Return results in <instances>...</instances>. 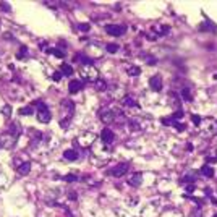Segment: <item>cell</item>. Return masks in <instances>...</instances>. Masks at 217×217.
<instances>
[{
	"mask_svg": "<svg viewBox=\"0 0 217 217\" xmlns=\"http://www.w3.org/2000/svg\"><path fill=\"white\" fill-rule=\"evenodd\" d=\"M33 105H36V108H38V118L41 123H49L52 120V115H50L47 105L42 100H36V102H33Z\"/></svg>",
	"mask_w": 217,
	"mask_h": 217,
	"instance_id": "6da1fadb",
	"label": "cell"
},
{
	"mask_svg": "<svg viewBox=\"0 0 217 217\" xmlns=\"http://www.w3.org/2000/svg\"><path fill=\"white\" fill-rule=\"evenodd\" d=\"M81 76H83V79H89V81H97L99 79V73H97V70L94 68V65L83 67L81 68Z\"/></svg>",
	"mask_w": 217,
	"mask_h": 217,
	"instance_id": "7a4b0ae2",
	"label": "cell"
},
{
	"mask_svg": "<svg viewBox=\"0 0 217 217\" xmlns=\"http://www.w3.org/2000/svg\"><path fill=\"white\" fill-rule=\"evenodd\" d=\"M125 31H126V28L122 26V24H107L105 26V33L108 36H113V38H120V36H123Z\"/></svg>",
	"mask_w": 217,
	"mask_h": 217,
	"instance_id": "3957f363",
	"label": "cell"
},
{
	"mask_svg": "<svg viewBox=\"0 0 217 217\" xmlns=\"http://www.w3.org/2000/svg\"><path fill=\"white\" fill-rule=\"evenodd\" d=\"M128 169H130V164H128V162H120V164H117V165H115V167L110 170V175L115 177V178H120V177L126 175Z\"/></svg>",
	"mask_w": 217,
	"mask_h": 217,
	"instance_id": "277c9868",
	"label": "cell"
},
{
	"mask_svg": "<svg viewBox=\"0 0 217 217\" xmlns=\"http://www.w3.org/2000/svg\"><path fill=\"white\" fill-rule=\"evenodd\" d=\"M115 115H117V112L112 110V108H100L99 110V117L104 123H112L115 120Z\"/></svg>",
	"mask_w": 217,
	"mask_h": 217,
	"instance_id": "5b68a950",
	"label": "cell"
},
{
	"mask_svg": "<svg viewBox=\"0 0 217 217\" xmlns=\"http://www.w3.org/2000/svg\"><path fill=\"white\" fill-rule=\"evenodd\" d=\"M149 86H151V89H153V91L161 92L162 91V78H161V75L151 76L149 78Z\"/></svg>",
	"mask_w": 217,
	"mask_h": 217,
	"instance_id": "8992f818",
	"label": "cell"
},
{
	"mask_svg": "<svg viewBox=\"0 0 217 217\" xmlns=\"http://www.w3.org/2000/svg\"><path fill=\"white\" fill-rule=\"evenodd\" d=\"M84 88V83L81 81V79H71L70 81V84H68V92L70 94H76V92H79Z\"/></svg>",
	"mask_w": 217,
	"mask_h": 217,
	"instance_id": "52a82bcc",
	"label": "cell"
},
{
	"mask_svg": "<svg viewBox=\"0 0 217 217\" xmlns=\"http://www.w3.org/2000/svg\"><path fill=\"white\" fill-rule=\"evenodd\" d=\"M100 140H102L104 144H110L113 141V131L108 128H104L102 131H100Z\"/></svg>",
	"mask_w": 217,
	"mask_h": 217,
	"instance_id": "ba28073f",
	"label": "cell"
},
{
	"mask_svg": "<svg viewBox=\"0 0 217 217\" xmlns=\"http://www.w3.org/2000/svg\"><path fill=\"white\" fill-rule=\"evenodd\" d=\"M73 60L78 62V63H81L83 67H88V65H92V63H94L92 59H89V57L84 55V54H76V55L73 57Z\"/></svg>",
	"mask_w": 217,
	"mask_h": 217,
	"instance_id": "9c48e42d",
	"label": "cell"
},
{
	"mask_svg": "<svg viewBox=\"0 0 217 217\" xmlns=\"http://www.w3.org/2000/svg\"><path fill=\"white\" fill-rule=\"evenodd\" d=\"M199 31H209V33H217V26L211 20H206L202 24H199Z\"/></svg>",
	"mask_w": 217,
	"mask_h": 217,
	"instance_id": "30bf717a",
	"label": "cell"
},
{
	"mask_svg": "<svg viewBox=\"0 0 217 217\" xmlns=\"http://www.w3.org/2000/svg\"><path fill=\"white\" fill-rule=\"evenodd\" d=\"M63 157L67 159V161H78V151L67 149V151H63Z\"/></svg>",
	"mask_w": 217,
	"mask_h": 217,
	"instance_id": "8fae6325",
	"label": "cell"
},
{
	"mask_svg": "<svg viewBox=\"0 0 217 217\" xmlns=\"http://www.w3.org/2000/svg\"><path fill=\"white\" fill-rule=\"evenodd\" d=\"M141 182H143V175H141L140 172H136L135 175L130 177V185H131V186H140Z\"/></svg>",
	"mask_w": 217,
	"mask_h": 217,
	"instance_id": "7c38bea8",
	"label": "cell"
},
{
	"mask_svg": "<svg viewBox=\"0 0 217 217\" xmlns=\"http://www.w3.org/2000/svg\"><path fill=\"white\" fill-rule=\"evenodd\" d=\"M201 175H204L207 178H212L214 177V170H212L211 165H202L201 167Z\"/></svg>",
	"mask_w": 217,
	"mask_h": 217,
	"instance_id": "4fadbf2b",
	"label": "cell"
},
{
	"mask_svg": "<svg viewBox=\"0 0 217 217\" xmlns=\"http://www.w3.org/2000/svg\"><path fill=\"white\" fill-rule=\"evenodd\" d=\"M60 71H62L63 76H71V75H73V67L68 65V63H63L60 67Z\"/></svg>",
	"mask_w": 217,
	"mask_h": 217,
	"instance_id": "5bb4252c",
	"label": "cell"
},
{
	"mask_svg": "<svg viewBox=\"0 0 217 217\" xmlns=\"http://www.w3.org/2000/svg\"><path fill=\"white\" fill-rule=\"evenodd\" d=\"M29 170H31V164L29 162H23L18 167V173L20 175H28V173H29Z\"/></svg>",
	"mask_w": 217,
	"mask_h": 217,
	"instance_id": "9a60e30c",
	"label": "cell"
},
{
	"mask_svg": "<svg viewBox=\"0 0 217 217\" xmlns=\"http://www.w3.org/2000/svg\"><path fill=\"white\" fill-rule=\"evenodd\" d=\"M126 73L130 76H138V75H141V68L135 67V65H130V67H126Z\"/></svg>",
	"mask_w": 217,
	"mask_h": 217,
	"instance_id": "2e32d148",
	"label": "cell"
},
{
	"mask_svg": "<svg viewBox=\"0 0 217 217\" xmlns=\"http://www.w3.org/2000/svg\"><path fill=\"white\" fill-rule=\"evenodd\" d=\"M47 54H52L55 57H59V59H63V57H65V52L60 50V49H47Z\"/></svg>",
	"mask_w": 217,
	"mask_h": 217,
	"instance_id": "e0dca14e",
	"label": "cell"
},
{
	"mask_svg": "<svg viewBox=\"0 0 217 217\" xmlns=\"http://www.w3.org/2000/svg\"><path fill=\"white\" fill-rule=\"evenodd\" d=\"M123 105H126V107H136L138 104H136V100H135L133 97L125 96V97H123Z\"/></svg>",
	"mask_w": 217,
	"mask_h": 217,
	"instance_id": "ac0fdd59",
	"label": "cell"
},
{
	"mask_svg": "<svg viewBox=\"0 0 217 217\" xmlns=\"http://www.w3.org/2000/svg\"><path fill=\"white\" fill-rule=\"evenodd\" d=\"M180 94H182V97L186 100V102H191V100H193V96H191V92H190V89H188V88L182 89V92H180Z\"/></svg>",
	"mask_w": 217,
	"mask_h": 217,
	"instance_id": "d6986e66",
	"label": "cell"
},
{
	"mask_svg": "<svg viewBox=\"0 0 217 217\" xmlns=\"http://www.w3.org/2000/svg\"><path fill=\"white\" fill-rule=\"evenodd\" d=\"M161 122H162V125H165V126H170V125L173 126V125H175V123H177V122H175V120H173L172 117H164V118H162Z\"/></svg>",
	"mask_w": 217,
	"mask_h": 217,
	"instance_id": "ffe728a7",
	"label": "cell"
},
{
	"mask_svg": "<svg viewBox=\"0 0 217 217\" xmlns=\"http://www.w3.org/2000/svg\"><path fill=\"white\" fill-rule=\"evenodd\" d=\"M33 113V107L28 105V107H21L20 108V115H31Z\"/></svg>",
	"mask_w": 217,
	"mask_h": 217,
	"instance_id": "44dd1931",
	"label": "cell"
},
{
	"mask_svg": "<svg viewBox=\"0 0 217 217\" xmlns=\"http://www.w3.org/2000/svg\"><path fill=\"white\" fill-rule=\"evenodd\" d=\"M105 50H107L108 54H115V52L118 50V46H117V44H107V46H105Z\"/></svg>",
	"mask_w": 217,
	"mask_h": 217,
	"instance_id": "7402d4cb",
	"label": "cell"
},
{
	"mask_svg": "<svg viewBox=\"0 0 217 217\" xmlns=\"http://www.w3.org/2000/svg\"><path fill=\"white\" fill-rule=\"evenodd\" d=\"M26 52H28V49H26V47L23 46V47L20 49V52L16 54V59H20V60H21V59H26V55H28Z\"/></svg>",
	"mask_w": 217,
	"mask_h": 217,
	"instance_id": "603a6c76",
	"label": "cell"
},
{
	"mask_svg": "<svg viewBox=\"0 0 217 217\" xmlns=\"http://www.w3.org/2000/svg\"><path fill=\"white\" fill-rule=\"evenodd\" d=\"M96 88L99 91H104L107 88V84H105V81H102V79H97V81H96Z\"/></svg>",
	"mask_w": 217,
	"mask_h": 217,
	"instance_id": "cb8c5ba5",
	"label": "cell"
},
{
	"mask_svg": "<svg viewBox=\"0 0 217 217\" xmlns=\"http://www.w3.org/2000/svg\"><path fill=\"white\" fill-rule=\"evenodd\" d=\"M182 117H183V110H182V108H178V110H177L175 113H173V115H172V118H173V120H175V122H178V120H180V118H182Z\"/></svg>",
	"mask_w": 217,
	"mask_h": 217,
	"instance_id": "d4e9b609",
	"label": "cell"
},
{
	"mask_svg": "<svg viewBox=\"0 0 217 217\" xmlns=\"http://www.w3.org/2000/svg\"><path fill=\"white\" fill-rule=\"evenodd\" d=\"M63 180H65V182H68V183H73V182H76V180H78V177L73 175V173H70V175L63 177Z\"/></svg>",
	"mask_w": 217,
	"mask_h": 217,
	"instance_id": "484cf974",
	"label": "cell"
},
{
	"mask_svg": "<svg viewBox=\"0 0 217 217\" xmlns=\"http://www.w3.org/2000/svg\"><path fill=\"white\" fill-rule=\"evenodd\" d=\"M78 29L86 33V31H89V29H91V26H89V23H81V24H78Z\"/></svg>",
	"mask_w": 217,
	"mask_h": 217,
	"instance_id": "4316f807",
	"label": "cell"
},
{
	"mask_svg": "<svg viewBox=\"0 0 217 217\" xmlns=\"http://www.w3.org/2000/svg\"><path fill=\"white\" fill-rule=\"evenodd\" d=\"M191 120H193V123L196 125V126L201 125V117H198V115H191Z\"/></svg>",
	"mask_w": 217,
	"mask_h": 217,
	"instance_id": "83f0119b",
	"label": "cell"
},
{
	"mask_svg": "<svg viewBox=\"0 0 217 217\" xmlns=\"http://www.w3.org/2000/svg\"><path fill=\"white\" fill-rule=\"evenodd\" d=\"M62 71H55V73L52 75V79H54V81H60V79H62Z\"/></svg>",
	"mask_w": 217,
	"mask_h": 217,
	"instance_id": "f1b7e54d",
	"label": "cell"
},
{
	"mask_svg": "<svg viewBox=\"0 0 217 217\" xmlns=\"http://www.w3.org/2000/svg\"><path fill=\"white\" fill-rule=\"evenodd\" d=\"M173 126H175V130H178V131H185V130H186V125H183V123H178V122H177V123L173 125Z\"/></svg>",
	"mask_w": 217,
	"mask_h": 217,
	"instance_id": "f546056e",
	"label": "cell"
},
{
	"mask_svg": "<svg viewBox=\"0 0 217 217\" xmlns=\"http://www.w3.org/2000/svg\"><path fill=\"white\" fill-rule=\"evenodd\" d=\"M3 113L7 115V117H8V115H11V107H10V105H5V107H3Z\"/></svg>",
	"mask_w": 217,
	"mask_h": 217,
	"instance_id": "4dcf8cb0",
	"label": "cell"
},
{
	"mask_svg": "<svg viewBox=\"0 0 217 217\" xmlns=\"http://www.w3.org/2000/svg\"><path fill=\"white\" fill-rule=\"evenodd\" d=\"M68 198H70L71 201H73V199L76 201V198H78V194H76V191H70V193H68Z\"/></svg>",
	"mask_w": 217,
	"mask_h": 217,
	"instance_id": "1f68e13d",
	"label": "cell"
},
{
	"mask_svg": "<svg viewBox=\"0 0 217 217\" xmlns=\"http://www.w3.org/2000/svg\"><path fill=\"white\" fill-rule=\"evenodd\" d=\"M0 7H2V10H5V11H10V7L7 5L5 2H2V5H0Z\"/></svg>",
	"mask_w": 217,
	"mask_h": 217,
	"instance_id": "d6a6232c",
	"label": "cell"
},
{
	"mask_svg": "<svg viewBox=\"0 0 217 217\" xmlns=\"http://www.w3.org/2000/svg\"><path fill=\"white\" fill-rule=\"evenodd\" d=\"M146 62H148L149 65H153V63H156V59H154V57H148V59H146Z\"/></svg>",
	"mask_w": 217,
	"mask_h": 217,
	"instance_id": "836d02e7",
	"label": "cell"
},
{
	"mask_svg": "<svg viewBox=\"0 0 217 217\" xmlns=\"http://www.w3.org/2000/svg\"><path fill=\"white\" fill-rule=\"evenodd\" d=\"M194 190V185L191 183V185H186V191H193Z\"/></svg>",
	"mask_w": 217,
	"mask_h": 217,
	"instance_id": "e575fe53",
	"label": "cell"
},
{
	"mask_svg": "<svg viewBox=\"0 0 217 217\" xmlns=\"http://www.w3.org/2000/svg\"><path fill=\"white\" fill-rule=\"evenodd\" d=\"M2 146H3V144H2V140H0V149H2Z\"/></svg>",
	"mask_w": 217,
	"mask_h": 217,
	"instance_id": "d590c367",
	"label": "cell"
},
{
	"mask_svg": "<svg viewBox=\"0 0 217 217\" xmlns=\"http://www.w3.org/2000/svg\"><path fill=\"white\" fill-rule=\"evenodd\" d=\"M215 161H217V151H215Z\"/></svg>",
	"mask_w": 217,
	"mask_h": 217,
	"instance_id": "8d00e7d4",
	"label": "cell"
},
{
	"mask_svg": "<svg viewBox=\"0 0 217 217\" xmlns=\"http://www.w3.org/2000/svg\"><path fill=\"white\" fill-rule=\"evenodd\" d=\"M214 217H217V215H214Z\"/></svg>",
	"mask_w": 217,
	"mask_h": 217,
	"instance_id": "74e56055",
	"label": "cell"
}]
</instances>
